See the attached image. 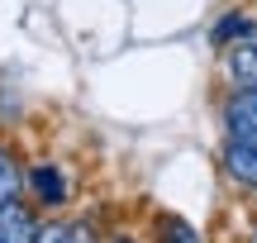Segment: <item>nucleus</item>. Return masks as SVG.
<instances>
[{
    "instance_id": "1",
    "label": "nucleus",
    "mask_w": 257,
    "mask_h": 243,
    "mask_svg": "<svg viewBox=\"0 0 257 243\" xmlns=\"http://www.w3.org/2000/svg\"><path fill=\"white\" fill-rule=\"evenodd\" d=\"M224 139H238V143H257V91H229L224 95Z\"/></svg>"
},
{
    "instance_id": "2",
    "label": "nucleus",
    "mask_w": 257,
    "mask_h": 243,
    "mask_svg": "<svg viewBox=\"0 0 257 243\" xmlns=\"http://www.w3.org/2000/svg\"><path fill=\"white\" fill-rule=\"evenodd\" d=\"M219 167L233 186L252 191L257 196V143H238V139H224V153H219Z\"/></svg>"
},
{
    "instance_id": "3",
    "label": "nucleus",
    "mask_w": 257,
    "mask_h": 243,
    "mask_svg": "<svg viewBox=\"0 0 257 243\" xmlns=\"http://www.w3.org/2000/svg\"><path fill=\"white\" fill-rule=\"evenodd\" d=\"M24 186L34 191V200L38 205H67V196H72V186H67V177H62V167L57 162H34V167L24 172Z\"/></svg>"
},
{
    "instance_id": "4",
    "label": "nucleus",
    "mask_w": 257,
    "mask_h": 243,
    "mask_svg": "<svg viewBox=\"0 0 257 243\" xmlns=\"http://www.w3.org/2000/svg\"><path fill=\"white\" fill-rule=\"evenodd\" d=\"M224 72L233 91H257V38L224 48Z\"/></svg>"
},
{
    "instance_id": "5",
    "label": "nucleus",
    "mask_w": 257,
    "mask_h": 243,
    "mask_svg": "<svg viewBox=\"0 0 257 243\" xmlns=\"http://www.w3.org/2000/svg\"><path fill=\"white\" fill-rule=\"evenodd\" d=\"M38 234V215H34V205H24V200H5L0 205V238L5 243H34Z\"/></svg>"
},
{
    "instance_id": "6",
    "label": "nucleus",
    "mask_w": 257,
    "mask_h": 243,
    "mask_svg": "<svg viewBox=\"0 0 257 243\" xmlns=\"http://www.w3.org/2000/svg\"><path fill=\"white\" fill-rule=\"evenodd\" d=\"M248 38H257V19L248 15V10H224L219 19H214V29H210V43L219 48H233V43H248Z\"/></svg>"
},
{
    "instance_id": "7",
    "label": "nucleus",
    "mask_w": 257,
    "mask_h": 243,
    "mask_svg": "<svg viewBox=\"0 0 257 243\" xmlns=\"http://www.w3.org/2000/svg\"><path fill=\"white\" fill-rule=\"evenodd\" d=\"M153 243H205L200 229L181 215H157L153 219Z\"/></svg>"
},
{
    "instance_id": "8",
    "label": "nucleus",
    "mask_w": 257,
    "mask_h": 243,
    "mask_svg": "<svg viewBox=\"0 0 257 243\" xmlns=\"http://www.w3.org/2000/svg\"><path fill=\"white\" fill-rule=\"evenodd\" d=\"M19 191H24V167H19L15 153L0 143V205H5V200H15Z\"/></svg>"
},
{
    "instance_id": "9",
    "label": "nucleus",
    "mask_w": 257,
    "mask_h": 243,
    "mask_svg": "<svg viewBox=\"0 0 257 243\" xmlns=\"http://www.w3.org/2000/svg\"><path fill=\"white\" fill-rule=\"evenodd\" d=\"M34 243H91L81 224H72V219H53V224H38Z\"/></svg>"
},
{
    "instance_id": "10",
    "label": "nucleus",
    "mask_w": 257,
    "mask_h": 243,
    "mask_svg": "<svg viewBox=\"0 0 257 243\" xmlns=\"http://www.w3.org/2000/svg\"><path fill=\"white\" fill-rule=\"evenodd\" d=\"M110 243H138V238H128V234H119V238H110Z\"/></svg>"
},
{
    "instance_id": "11",
    "label": "nucleus",
    "mask_w": 257,
    "mask_h": 243,
    "mask_svg": "<svg viewBox=\"0 0 257 243\" xmlns=\"http://www.w3.org/2000/svg\"><path fill=\"white\" fill-rule=\"evenodd\" d=\"M252 243H257V224H252Z\"/></svg>"
},
{
    "instance_id": "12",
    "label": "nucleus",
    "mask_w": 257,
    "mask_h": 243,
    "mask_svg": "<svg viewBox=\"0 0 257 243\" xmlns=\"http://www.w3.org/2000/svg\"><path fill=\"white\" fill-rule=\"evenodd\" d=\"M0 243H5V238H0Z\"/></svg>"
}]
</instances>
